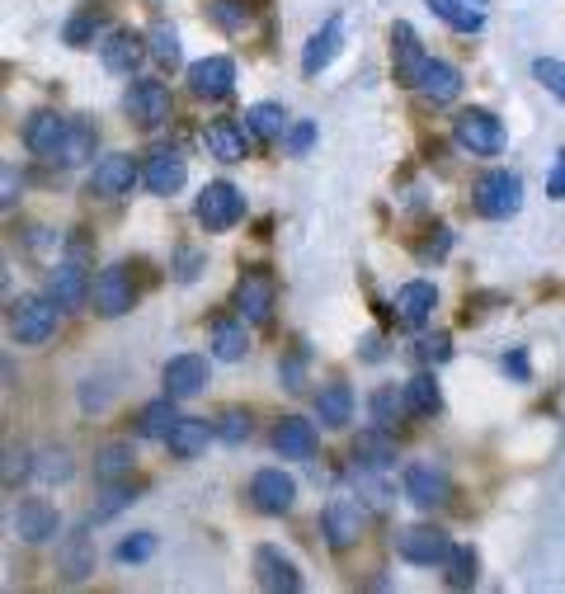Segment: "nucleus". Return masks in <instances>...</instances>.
<instances>
[{"instance_id": "aec40b11", "label": "nucleus", "mask_w": 565, "mask_h": 594, "mask_svg": "<svg viewBox=\"0 0 565 594\" xmlns=\"http://www.w3.org/2000/svg\"><path fill=\"white\" fill-rule=\"evenodd\" d=\"M254 576H260L264 590H278V594H297L302 590V571L282 557L278 547H260L254 552Z\"/></svg>"}, {"instance_id": "37998d69", "label": "nucleus", "mask_w": 565, "mask_h": 594, "mask_svg": "<svg viewBox=\"0 0 565 594\" xmlns=\"http://www.w3.org/2000/svg\"><path fill=\"white\" fill-rule=\"evenodd\" d=\"M212 430H217L222 444H246V438H250V416H246V410H222Z\"/></svg>"}, {"instance_id": "2eb2a0df", "label": "nucleus", "mask_w": 565, "mask_h": 594, "mask_svg": "<svg viewBox=\"0 0 565 594\" xmlns=\"http://www.w3.org/2000/svg\"><path fill=\"white\" fill-rule=\"evenodd\" d=\"M236 307L250 325H264L274 317V279L260 274V269H250V274L236 283Z\"/></svg>"}, {"instance_id": "f257e3e1", "label": "nucleus", "mask_w": 565, "mask_h": 594, "mask_svg": "<svg viewBox=\"0 0 565 594\" xmlns=\"http://www.w3.org/2000/svg\"><path fill=\"white\" fill-rule=\"evenodd\" d=\"M523 208V180L514 170H486V175L476 180V212L490 222H504L514 218Z\"/></svg>"}, {"instance_id": "f8f14e48", "label": "nucleus", "mask_w": 565, "mask_h": 594, "mask_svg": "<svg viewBox=\"0 0 565 594\" xmlns=\"http://www.w3.org/2000/svg\"><path fill=\"white\" fill-rule=\"evenodd\" d=\"M95 311L99 317H123V311H133L137 302V288H133V279H127V269L123 264H109L104 274L95 279Z\"/></svg>"}, {"instance_id": "f704fd0d", "label": "nucleus", "mask_w": 565, "mask_h": 594, "mask_svg": "<svg viewBox=\"0 0 565 594\" xmlns=\"http://www.w3.org/2000/svg\"><path fill=\"white\" fill-rule=\"evenodd\" d=\"M95 141H99L95 123H85V119H71L66 147H62V156H56V161H62V165H80L85 156H95Z\"/></svg>"}, {"instance_id": "4be33fe9", "label": "nucleus", "mask_w": 565, "mask_h": 594, "mask_svg": "<svg viewBox=\"0 0 565 594\" xmlns=\"http://www.w3.org/2000/svg\"><path fill=\"white\" fill-rule=\"evenodd\" d=\"M339 42H344V20H339V14H330V20H325L316 34H311L306 52H302V71H306V76H321V71L335 62Z\"/></svg>"}, {"instance_id": "5fc2aeb1", "label": "nucleus", "mask_w": 565, "mask_h": 594, "mask_svg": "<svg viewBox=\"0 0 565 594\" xmlns=\"http://www.w3.org/2000/svg\"><path fill=\"white\" fill-rule=\"evenodd\" d=\"M24 472H28L24 453H20V448H10V453H5V481H10V486H14V477H24Z\"/></svg>"}, {"instance_id": "cd10ccee", "label": "nucleus", "mask_w": 565, "mask_h": 594, "mask_svg": "<svg viewBox=\"0 0 565 594\" xmlns=\"http://www.w3.org/2000/svg\"><path fill=\"white\" fill-rule=\"evenodd\" d=\"M316 416H321V424H330V430H339V424L353 420V392H349V382H330V387L316 392Z\"/></svg>"}, {"instance_id": "3c124183", "label": "nucleus", "mask_w": 565, "mask_h": 594, "mask_svg": "<svg viewBox=\"0 0 565 594\" xmlns=\"http://www.w3.org/2000/svg\"><path fill=\"white\" fill-rule=\"evenodd\" d=\"M547 194L551 198H565V151H556V165L547 170Z\"/></svg>"}, {"instance_id": "72a5a7b5", "label": "nucleus", "mask_w": 565, "mask_h": 594, "mask_svg": "<svg viewBox=\"0 0 565 594\" xmlns=\"http://www.w3.org/2000/svg\"><path fill=\"white\" fill-rule=\"evenodd\" d=\"M246 349H250V339H246V325H240V321H217V325H212V354H217L222 363L246 359Z\"/></svg>"}, {"instance_id": "a18cd8bd", "label": "nucleus", "mask_w": 565, "mask_h": 594, "mask_svg": "<svg viewBox=\"0 0 565 594\" xmlns=\"http://www.w3.org/2000/svg\"><path fill=\"white\" fill-rule=\"evenodd\" d=\"M62 38L71 42V48H85V42H95V38H99V20H95L90 10H85V14H76V20H66Z\"/></svg>"}, {"instance_id": "ea45409f", "label": "nucleus", "mask_w": 565, "mask_h": 594, "mask_svg": "<svg viewBox=\"0 0 565 594\" xmlns=\"http://www.w3.org/2000/svg\"><path fill=\"white\" fill-rule=\"evenodd\" d=\"M448 585L452 590L476 585V552L472 547H452V557H448Z\"/></svg>"}, {"instance_id": "f3484780", "label": "nucleus", "mask_w": 565, "mask_h": 594, "mask_svg": "<svg viewBox=\"0 0 565 594\" xmlns=\"http://www.w3.org/2000/svg\"><path fill=\"white\" fill-rule=\"evenodd\" d=\"M208 382V359L203 354H175V359L165 363V392L175 396V401H189V396L203 392Z\"/></svg>"}, {"instance_id": "a878e982", "label": "nucleus", "mask_w": 565, "mask_h": 594, "mask_svg": "<svg viewBox=\"0 0 565 594\" xmlns=\"http://www.w3.org/2000/svg\"><path fill=\"white\" fill-rule=\"evenodd\" d=\"M208 156H217L222 165H236V161H246V133L231 123V119H217V123H208Z\"/></svg>"}, {"instance_id": "bb28decb", "label": "nucleus", "mask_w": 565, "mask_h": 594, "mask_svg": "<svg viewBox=\"0 0 565 594\" xmlns=\"http://www.w3.org/2000/svg\"><path fill=\"white\" fill-rule=\"evenodd\" d=\"M424 5L448 28H457V34H480V28H486V10H480L476 0H424Z\"/></svg>"}, {"instance_id": "2f4dec72", "label": "nucleus", "mask_w": 565, "mask_h": 594, "mask_svg": "<svg viewBox=\"0 0 565 594\" xmlns=\"http://www.w3.org/2000/svg\"><path fill=\"white\" fill-rule=\"evenodd\" d=\"M246 127L260 141H278L282 133H288V113H282V104H274V99H264V104H254L246 113Z\"/></svg>"}, {"instance_id": "0eeeda50", "label": "nucleus", "mask_w": 565, "mask_h": 594, "mask_svg": "<svg viewBox=\"0 0 565 594\" xmlns=\"http://www.w3.org/2000/svg\"><path fill=\"white\" fill-rule=\"evenodd\" d=\"M137 180H141V170H137L133 156H127V151H109V156H99L95 170H90V194L123 198V194H133Z\"/></svg>"}, {"instance_id": "dca6fc26", "label": "nucleus", "mask_w": 565, "mask_h": 594, "mask_svg": "<svg viewBox=\"0 0 565 594\" xmlns=\"http://www.w3.org/2000/svg\"><path fill=\"white\" fill-rule=\"evenodd\" d=\"M184 180H189V165H184V156H179V151H170V147L151 151L147 170H141V184H147L151 194H161V198L179 194V189H184Z\"/></svg>"}, {"instance_id": "4c0bfd02", "label": "nucleus", "mask_w": 565, "mask_h": 594, "mask_svg": "<svg viewBox=\"0 0 565 594\" xmlns=\"http://www.w3.org/2000/svg\"><path fill=\"white\" fill-rule=\"evenodd\" d=\"M147 48H151V57H155L161 66H170V71L179 66V34H175V28H170L165 20H161V24H151Z\"/></svg>"}, {"instance_id": "20e7f679", "label": "nucleus", "mask_w": 565, "mask_h": 594, "mask_svg": "<svg viewBox=\"0 0 565 594\" xmlns=\"http://www.w3.org/2000/svg\"><path fill=\"white\" fill-rule=\"evenodd\" d=\"M434 57L424 52V42L419 34L410 28L405 20L401 24H391V66H395V85H405V90H419V81H424V71H429Z\"/></svg>"}, {"instance_id": "b1692460", "label": "nucleus", "mask_w": 565, "mask_h": 594, "mask_svg": "<svg viewBox=\"0 0 565 594\" xmlns=\"http://www.w3.org/2000/svg\"><path fill=\"white\" fill-rule=\"evenodd\" d=\"M212 434H217V430H212L208 420L184 416V420H175V430L165 434V448H170V458H184V462H189V458H198V453L208 448Z\"/></svg>"}, {"instance_id": "bf43d9fd", "label": "nucleus", "mask_w": 565, "mask_h": 594, "mask_svg": "<svg viewBox=\"0 0 565 594\" xmlns=\"http://www.w3.org/2000/svg\"><path fill=\"white\" fill-rule=\"evenodd\" d=\"M476 5H486V0H476Z\"/></svg>"}, {"instance_id": "423d86ee", "label": "nucleus", "mask_w": 565, "mask_h": 594, "mask_svg": "<svg viewBox=\"0 0 565 594\" xmlns=\"http://www.w3.org/2000/svg\"><path fill=\"white\" fill-rule=\"evenodd\" d=\"M395 552H401V561H410V566H448L452 537L443 529H424V523H415V529L395 533Z\"/></svg>"}, {"instance_id": "393cba45", "label": "nucleus", "mask_w": 565, "mask_h": 594, "mask_svg": "<svg viewBox=\"0 0 565 594\" xmlns=\"http://www.w3.org/2000/svg\"><path fill=\"white\" fill-rule=\"evenodd\" d=\"M274 448H278V458H311V453H316V430H311V420H302V416L278 420Z\"/></svg>"}, {"instance_id": "f03ea898", "label": "nucleus", "mask_w": 565, "mask_h": 594, "mask_svg": "<svg viewBox=\"0 0 565 594\" xmlns=\"http://www.w3.org/2000/svg\"><path fill=\"white\" fill-rule=\"evenodd\" d=\"M452 137H457V147L466 156H500L504 147V127L490 109H462L452 119Z\"/></svg>"}, {"instance_id": "de8ad7c7", "label": "nucleus", "mask_w": 565, "mask_h": 594, "mask_svg": "<svg viewBox=\"0 0 565 594\" xmlns=\"http://www.w3.org/2000/svg\"><path fill=\"white\" fill-rule=\"evenodd\" d=\"M302 368H306V354H302V349H297L292 359H282V363H278V378H282V387H288V392L302 387Z\"/></svg>"}, {"instance_id": "7ed1b4c3", "label": "nucleus", "mask_w": 565, "mask_h": 594, "mask_svg": "<svg viewBox=\"0 0 565 594\" xmlns=\"http://www.w3.org/2000/svg\"><path fill=\"white\" fill-rule=\"evenodd\" d=\"M198 222H203V232H226V226H236L246 218V198H240L236 184L226 180H212L203 194H198Z\"/></svg>"}, {"instance_id": "49530a36", "label": "nucleus", "mask_w": 565, "mask_h": 594, "mask_svg": "<svg viewBox=\"0 0 565 594\" xmlns=\"http://www.w3.org/2000/svg\"><path fill=\"white\" fill-rule=\"evenodd\" d=\"M387 438H381V434H367V438H359V444H353V458H363L367 467H381V462H387Z\"/></svg>"}, {"instance_id": "9b49d317", "label": "nucleus", "mask_w": 565, "mask_h": 594, "mask_svg": "<svg viewBox=\"0 0 565 594\" xmlns=\"http://www.w3.org/2000/svg\"><path fill=\"white\" fill-rule=\"evenodd\" d=\"M123 109L133 113V119L141 123V127H161V123H170V90L161 81H133V90H127V99H123Z\"/></svg>"}, {"instance_id": "7c9ffc66", "label": "nucleus", "mask_w": 565, "mask_h": 594, "mask_svg": "<svg viewBox=\"0 0 565 594\" xmlns=\"http://www.w3.org/2000/svg\"><path fill=\"white\" fill-rule=\"evenodd\" d=\"M56 561H62L66 580H85V576L95 571V547H90V537H85V533H66V543L56 547Z\"/></svg>"}, {"instance_id": "09e8293b", "label": "nucleus", "mask_w": 565, "mask_h": 594, "mask_svg": "<svg viewBox=\"0 0 565 594\" xmlns=\"http://www.w3.org/2000/svg\"><path fill=\"white\" fill-rule=\"evenodd\" d=\"M311 141H316V123H292L288 127V151L292 156H306Z\"/></svg>"}, {"instance_id": "4d7b16f0", "label": "nucleus", "mask_w": 565, "mask_h": 594, "mask_svg": "<svg viewBox=\"0 0 565 594\" xmlns=\"http://www.w3.org/2000/svg\"><path fill=\"white\" fill-rule=\"evenodd\" d=\"M0 203H5V208L14 203V170L10 165H5V194H0Z\"/></svg>"}, {"instance_id": "1a4fd4ad", "label": "nucleus", "mask_w": 565, "mask_h": 594, "mask_svg": "<svg viewBox=\"0 0 565 594\" xmlns=\"http://www.w3.org/2000/svg\"><path fill=\"white\" fill-rule=\"evenodd\" d=\"M66 133H71V119H62V113H52V109H38L34 119L24 123V147L42 156V161H56L66 147Z\"/></svg>"}, {"instance_id": "58836bf2", "label": "nucleus", "mask_w": 565, "mask_h": 594, "mask_svg": "<svg viewBox=\"0 0 565 594\" xmlns=\"http://www.w3.org/2000/svg\"><path fill=\"white\" fill-rule=\"evenodd\" d=\"M208 20L217 24V28H226V34H236V28H246L250 5H246V0H212V5H208Z\"/></svg>"}, {"instance_id": "8fccbe9b", "label": "nucleus", "mask_w": 565, "mask_h": 594, "mask_svg": "<svg viewBox=\"0 0 565 594\" xmlns=\"http://www.w3.org/2000/svg\"><path fill=\"white\" fill-rule=\"evenodd\" d=\"M504 373L514 378V382H528V378H532V368H528V349H514V354H504Z\"/></svg>"}, {"instance_id": "a211bd4d", "label": "nucleus", "mask_w": 565, "mask_h": 594, "mask_svg": "<svg viewBox=\"0 0 565 594\" xmlns=\"http://www.w3.org/2000/svg\"><path fill=\"white\" fill-rule=\"evenodd\" d=\"M448 472L443 467H434V462H415V467H405V495L415 500L419 509H434V505H443L448 500Z\"/></svg>"}, {"instance_id": "ddd939ff", "label": "nucleus", "mask_w": 565, "mask_h": 594, "mask_svg": "<svg viewBox=\"0 0 565 594\" xmlns=\"http://www.w3.org/2000/svg\"><path fill=\"white\" fill-rule=\"evenodd\" d=\"M321 529H325V543H330L335 552H349L363 533V509L353 500H330L325 505V515H321Z\"/></svg>"}, {"instance_id": "6e6d98bb", "label": "nucleus", "mask_w": 565, "mask_h": 594, "mask_svg": "<svg viewBox=\"0 0 565 594\" xmlns=\"http://www.w3.org/2000/svg\"><path fill=\"white\" fill-rule=\"evenodd\" d=\"M179 279H184V283L198 279V250H184V255H179Z\"/></svg>"}, {"instance_id": "603ef678", "label": "nucleus", "mask_w": 565, "mask_h": 594, "mask_svg": "<svg viewBox=\"0 0 565 594\" xmlns=\"http://www.w3.org/2000/svg\"><path fill=\"white\" fill-rule=\"evenodd\" d=\"M419 354H424V359H434V363H443L448 359V335H434V339H419Z\"/></svg>"}, {"instance_id": "864d4df0", "label": "nucleus", "mask_w": 565, "mask_h": 594, "mask_svg": "<svg viewBox=\"0 0 565 594\" xmlns=\"http://www.w3.org/2000/svg\"><path fill=\"white\" fill-rule=\"evenodd\" d=\"M391 406H395V392H377V396H373V416H377V424H391Z\"/></svg>"}, {"instance_id": "c756f323", "label": "nucleus", "mask_w": 565, "mask_h": 594, "mask_svg": "<svg viewBox=\"0 0 565 594\" xmlns=\"http://www.w3.org/2000/svg\"><path fill=\"white\" fill-rule=\"evenodd\" d=\"M401 406L410 410V416H438V410H443L438 382L429 373H415V378L405 382V392H401Z\"/></svg>"}, {"instance_id": "6ab92c4d", "label": "nucleus", "mask_w": 565, "mask_h": 594, "mask_svg": "<svg viewBox=\"0 0 565 594\" xmlns=\"http://www.w3.org/2000/svg\"><path fill=\"white\" fill-rule=\"evenodd\" d=\"M95 283H90V274H85V264L71 255V260H62L48 274V297L56 307H80L85 302V293H90Z\"/></svg>"}, {"instance_id": "473e14b6", "label": "nucleus", "mask_w": 565, "mask_h": 594, "mask_svg": "<svg viewBox=\"0 0 565 594\" xmlns=\"http://www.w3.org/2000/svg\"><path fill=\"white\" fill-rule=\"evenodd\" d=\"M175 396H161V401H151V406H141V420H137V434L141 438H165L170 430H175Z\"/></svg>"}, {"instance_id": "79ce46f5", "label": "nucleus", "mask_w": 565, "mask_h": 594, "mask_svg": "<svg viewBox=\"0 0 565 594\" xmlns=\"http://www.w3.org/2000/svg\"><path fill=\"white\" fill-rule=\"evenodd\" d=\"M532 76H537V85L542 90H551L565 104V62H556V57H537L532 62Z\"/></svg>"}, {"instance_id": "9d476101", "label": "nucleus", "mask_w": 565, "mask_h": 594, "mask_svg": "<svg viewBox=\"0 0 565 594\" xmlns=\"http://www.w3.org/2000/svg\"><path fill=\"white\" fill-rule=\"evenodd\" d=\"M250 500H254V509H264V515H288L297 500V481L288 472H278V467H264V472L250 477Z\"/></svg>"}, {"instance_id": "5701e85b", "label": "nucleus", "mask_w": 565, "mask_h": 594, "mask_svg": "<svg viewBox=\"0 0 565 594\" xmlns=\"http://www.w3.org/2000/svg\"><path fill=\"white\" fill-rule=\"evenodd\" d=\"M434 307H438V293H434V283H405V288H395V321H405V325H424L434 317Z\"/></svg>"}, {"instance_id": "13d9d810", "label": "nucleus", "mask_w": 565, "mask_h": 594, "mask_svg": "<svg viewBox=\"0 0 565 594\" xmlns=\"http://www.w3.org/2000/svg\"><path fill=\"white\" fill-rule=\"evenodd\" d=\"M377 345H381V339H377V335H367V339H363V354H367V359H377V354H381Z\"/></svg>"}, {"instance_id": "c03bdc74", "label": "nucleus", "mask_w": 565, "mask_h": 594, "mask_svg": "<svg viewBox=\"0 0 565 594\" xmlns=\"http://www.w3.org/2000/svg\"><path fill=\"white\" fill-rule=\"evenodd\" d=\"M123 566H137V561H151L155 557V537L151 533H133V537H123L118 552H113Z\"/></svg>"}, {"instance_id": "e433bc0d", "label": "nucleus", "mask_w": 565, "mask_h": 594, "mask_svg": "<svg viewBox=\"0 0 565 594\" xmlns=\"http://www.w3.org/2000/svg\"><path fill=\"white\" fill-rule=\"evenodd\" d=\"M34 477H38V481H48V486H66V481L76 477V462H71V453H66V448H48V453H38Z\"/></svg>"}, {"instance_id": "a19ab883", "label": "nucleus", "mask_w": 565, "mask_h": 594, "mask_svg": "<svg viewBox=\"0 0 565 594\" xmlns=\"http://www.w3.org/2000/svg\"><path fill=\"white\" fill-rule=\"evenodd\" d=\"M137 500V491L133 486H123V481H109V491H104V500H99L95 505V523H104V519H113V515H118V509H127V505H133Z\"/></svg>"}, {"instance_id": "39448f33", "label": "nucleus", "mask_w": 565, "mask_h": 594, "mask_svg": "<svg viewBox=\"0 0 565 594\" xmlns=\"http://www.w3.org/2000/svg\"><path fill=\"white\" fill-rule=\"evenodd\" d=\"M56 325V302L52 297H20L10 311V335L14 345H42Z\"/></svg>"}, {"instance_id": "c85d7f7f", "label": "nucleus", "mask_w": 565, "mask_h": 594, "mask_svg": "<svg viewBox=\"0 0 565 594\" xmlns=\"http://www.w3.org/2000/svg\"><path fill=\"white\" fill-rule=\"evenodd\" d=\"M419 90L434 99V104H452V99L462 95V71L448 66V62H429V71H424Z\"/></svg>"}, {"instance_id": "6e6552de", "label": "nucleus", "mask_w": 565, "mask_h": 594, "mask_svg": "<svg viewBox=\"0 0 565 594\" xmlns=\"http://www.w3.org/2000/svg\"><path fill=\"white\" fill-rule=\"evenodd\" d=\"M147 52H151L147 38L133 34V28H109V34L99 38V62H104L113 76H133Z\"/></svg>"}, {"instance_id": "412c9836", "label": "nucleus", "mask_w": 565, "mask_h": 594, "mask_svg": "<svg viewBox=\"0 0 565 594\" xmlns=\"http://www.w3.org/2000/svg\"><path fill=\"white\" fill-rule=\"evenodd\" d=\"M14 533L24 537V543H48V537L62 533V519H56V509L52 505H42V500H24L20 509H14Z\"/></svg>"}, {"instance_id": "4468645a", "label": "nucleus", "mask_w": 565, "mask_h": 594, "mask_svg": "<svg viewBox=\"0 0 565 594\" xmlns=\"http://www.w3.org/2000/svg\"><path fill=\"white\" fill-rule=\"evenodd\" d=\"M236 85V66L231 57H203V62L189 66V90L198 99H226Z\"/></svg>"}, {"instance_id": "c9c22d12", "label": "nucleus", "mask_w": 565, "mask_h": 594, "mask_svg": "<svg viewBox=\"0 0 565 594\" xmlns=\"http://www.w3.org/2000/svg\"><path fill=\"white\" fill-rule=\"evenodd\" d=\"M133 444H104L95 453V477L99 481H118L123 472H133Z\"/></svg>"}]
</instances>
